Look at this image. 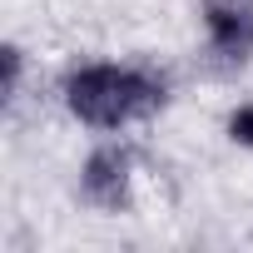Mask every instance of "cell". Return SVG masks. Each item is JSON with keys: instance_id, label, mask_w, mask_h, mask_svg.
I'll list each match as a JSON object with an SVG mask.
<instances>
[{"instance_id": "1", "label": "cell", "mask_w": 253, "mask_h": 253, "mask_svg": "<svg viewBox=\"0 0 253 253\" xmlns=\"http://www.w3.org/2000/svg\"><path fill=\"white\" fill-rule=\"evenodd\" d=\"M65 99L80 119L99 124V129H114V124L134 119L144 109H154L164 99V84L144 70H119V65H89L80 75H70Z\"/></svg>"}, {"instance_id": "2", "label": "cell", "mask_w": 253, "mask_h": 253, "mask_svg": "<svg viewBox=\"0 0 253 253\" xmlns=\"http://www.w3.org/2000/svg\"><path fill=\"white\" fill-rule=\"evenodd\" d=\"M209 45L223 60H248L253 50V0H204Z\"/></svg>"}, {"instance_id": "3", "label": "cell", "mask_w": 253, "mask_h": 253, "mask_svg": "<svg viewBox=\"0 0 253 253\" xmlns=\"http://www.w3.org/2000/svg\"><path fill=\"white\" fill-rule=\"evenodd\" d=\"M80 184H84V199H94L104 209L124 204V194H129V154L124 149H94Z\"/></svg>"}, {"instance_id": "4", "label": "cell", "mask_w": 253, "mask_h": 253, "mask_svg": "<svg viewBox=\"0 0 253 253\" xmlns=\"http://www.w3.org/2000/svg\"><path fill=\"white\" fill-rule=\"evenodd\" d=\"M228 134H233L238 144H248V149H253V104H238V109H233V119H228Z\"/></svg>"}, {"instance_id": "5", "label": "cell", "mask_w": 253, "mask_h": 253, "mask_svg": "<svg viewBox=\"0 0 253 253\" xmlns=\"http://www.w3.org/2000/svg\"><path fill=\"white\" fill-rule=\"evenodd\" d=\"M15 89H20V50L5 45V94H15Z\"/></svg>"}]
</instances>
